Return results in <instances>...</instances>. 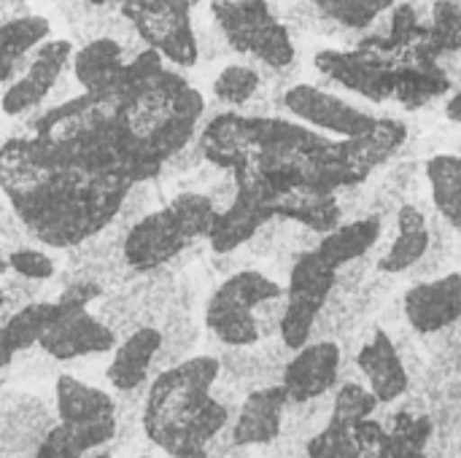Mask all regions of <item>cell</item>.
Wrapping results in <instances>:
<instances>
[{"label":"cell","mask_w":461,"mask_h":458,"mask_svg":"<svg viewBox=\"0 0 461 458\" xmlns=\"http://www.w3.org/2000/svg\"><path fill=\"white\" fill-rule=\"evenodd\" d=\"M357 367L362 370L370 394L378 400V405H392L400 397H405L411 378L405 370V362L394 346V340L384 332L375 329L373 340L362 346L357 354Z\"/></svg>","instance_id":"ac0fdd59"},{"label":"cell","mask_w":461,"mask_h":458,"mask_svg":"<svg viewBox=\"0 0 461 458\" xmlns=\"http://www.w3.org/2000/svg\"><path fill=\"white\" fill-rule=\"evenodd\" d=\"M70 59H73V43L68 38L43 40L27 59L24 70L5 86L0 97V111L5 116H22L38 108L57 86Z\"/></svg>","instance_id":"7c38bea8"},{"label":"cell","mask_w":461,"mask_h":458,"mask_svg":"<svg viewBox=\"0 0 461 458\" xmlns=\"http://www.w3.org/2000/svg\"><path fill=\"white\" fill-rule=\"evenodd\" d=\"M194 243V235L186 229L173 205H162L140 216L122 240V256L135 273H154L173 262L184 248Z\"/></svg>","instance_id":"30bf717a"},{"label":"cell","mask_w":461,"mask_h":458,"mask_svg":"<svg viewBox=\"0 0 461 458\" xmlns=\"http://www.w3.org/2000/svg\"><path fill=\"white\" fill-rule=\"evenodd\" d=\"M311 5L348 30H365L381 13L392 11L397 0H311Z\"/></svg>","instance_id":"4dcf8cb0"},{"label":"cell","mask_w":461,"mask_h":458,"mask_svg":"<svg viewBox=\"0 0 461 458\" xmlns=\"http://www.w3.org/2000/svg\"><path fill=\"white\" fill-rule=\"evenodd\" d=\"M340 362V348L332 340H311L305 348L294 351L284 364L278 381L289 405H308L332 391L338 386Z\"/></svg>","instance_id":"4fadbf2b"},{"label":"cell","mask_w":461,"mask_h":458,"mask_svg":"<svg viewBox=\"0 0 461 458\" xmlns=\"http://www.w3.org/2000/svg\"><path fill=\"white\" fill-rule=\"evenodd\" d=\"M408 140V127L400 119H378L375 127L359 138L340 140V165L348 186L365 184L381 165H386Z\"/></svg>","instance_id":"9a60e30c"},{"label":"cell","mask_w":461,"mask_h":458,"mask_svg":"<svg viewBox=\"0 0 461 458\" xmlns=\"http://www.w3.org/2000/svg\"><path fill=\"white\" fill-rule=\"evenodd\" d=\"M122 19L143 40V49L157 51L170 67L189 70L200 59V40L192 13L165 0H122Z\"/></svg>","instance_id":"9c48e42d"},{"label":"cell","mask_w":461,"mask_h":458,"mask_svg":"<svg viewBox=\"0 0 461 458\" xmlns=\"http://www.w3.org/2000/svg\"><path fill=\"white\" fill-rule=\"evenodd\" d=\"M51 302H27L0 324V370H8L16 354H24L41 343L51 321Z\"/></svg>","instance_id":"484cf974"},{"label":"cell","mask_w":461,"mask_h":458,"mask_svg":"<svg viewBox=\"0 0 461 458\" xmlns=\"http://www.w3.org/2000/svg\"><path fill=\"white\" fill-rule=\"evenodd\" d=\"M124 46L111 35H97L73 51L70 67L81 92H97L116 81L124 67Z\"/></svg>","instance_id":"603a6c76"},{"label":"cell","mask_w":461,"mask_h":458,"mask_svg":"<svg viewBox=\"0 0 461 458\" xmlns=\"http://www.w3.org/2000/svg\"><path fill=\"white\" fill-rule=\"evenodd\" d=\"M259 84H262V76H259L257 67L232 62V65H224L219 70L211 89H213V97L221 105L243 108V105H249L254 100V94L259 92Z\"/></svg>","instance_id":"f1b7e54d"},{"label":"cell","mask_w":461,"mask_h":458,"mask_svg":"<svg viewBox=\"0 0 461 458\" xmlns=\"http://www.w3.org/2000/svg\"><path fill=\"white\" fill-rule=\"evenodd\" d=\"M397 62L400 46L386 35H370L354 49H321L313 57L321 76L370 103H389L394 97Z\"/></svg>","instance_id":"52a82bcc"},{"label":"cell","mask_w":461,"mask_h":458,"mask_svg":"<svg viewBox=\"0 0 461 458\" xmlns=\"http://www.w3.org/2000/svg\"><path fill=\"white\" fill-rule=\"evenodd\" d=\"M408 324L419 335H438L461 321V273L416 283L402 297Z\"/></svg>","instance_id":"5bb4252c"},{"label":"cell","mask_w":461,"mask_h":458,"mask_svg":"<svg viewBox=\"0 0 461 458\" xmlns=\"http://www.w3.org/2000/svg\"><path fill=\"white\" fill-rule=\"evenodd\" d=\"M384 224L378 216H365L357 221H340L332 232L321 235L316 243V254L332 267V270H343L354 262H359L362 256L370 254V248L381 240Z\"/></svg>","instance_id":"44dd1931"},{"label":"cell","mask_w":461,"mask_h":458,"mask_svg":"<svg viewBox=\"0 0 461 458\" xmlns=\"http://www.w3.org/2000/svg\"><path fill=\"white\" fill-rule=\"evenodd\" d=\"M284 300V286L259 270H240L224 278L205 302V329L230 348L262 343L259 308Z\"/></svg>","instance_id":"277c9868"},{"label":"cell","mask_w":461,"mask_h":458,"mask_svg":"<svg viewBox=\"0 0 461 458\" xmlns=\"http://www.w3.org/2000/svg\"><path fill=\"white\" fill-rule=\"evenodd\" d=\"M165 3H170V5H176V8H181V11H194L203 0H165Z\"/></svg>","instance_id":"d590c367"},{"label":"cell","mask_w":461,"mask_h":458,"mask_svg":"<svg viewBox=\"0 0 461 458\" xmlns=\"http://www.w3.org/2000/svg\"><path fill=\"white\" fill-rule=\"evenodd\" d=\"M165 348V335L157 327H138L132 329L111 354L105 378L113 391L135 394L146 386L157 356Z\"/></svg>","instance_id":"e0dca14e"},{"label":"cell","mask_w":461,"mask_h":458,"mask_svg":"<svg viewBox=\"0 0 461 458\" xmlns=\"http://www.w3.org/2000/svg\"><path fill=\"white\" fill-rule=\"evenodd\" d=\"M49 35L51 24L41 13L11 16L0 24V86L11 84L27 54H32L43 40H49Z\"/></svg>","instance_id":"cb8c5ba5"},{"label":"cell","mask_w":461,"mask_h":458,"mask_svg":"<svg viewBox=\"0 0 461 458\" xmlns=\"http://www.w3.org/2000/svg\"><path fill=\"white\" fill-rule=\"evenodd\" d=\"M289 400L278 383L273 386H259L246 394L232 429L230 440L235 448H259L270 445L281 437L284 432V418H286Z\"/></svg>","instance_id":"2e32d148"},{"label":"cell","mask_w":461,"mask_h":458,"mask_svg":"<svg viewBox=\"0 0 461 458\" xmlns=\"http://www.w3.org/2000/svg\"><path fill=\"white\" fill-rule=\"evenodd\" d=\"M429 246H432V235L424 213L416 205H402L397 211V238L384 254V259L378 262V270L389 275L408 273L427 256Z\"/></svg>","instance_id":"d4e9b609"},{"label":"cell","mask_w":461,"mask_h":458,"mask_svg":"<svg viewBox=\"0 0 461 458\" xmlns=\"http://www.w3.org/2000/svg\"><path fill=\"white\" fill-rule=\"evenodd\" d=\"M89 5H95V8H103V5H108L111 0H86Z\"/></svg>","instance_id":"74e56055"},{"label":"cell","mask_w":461,"mask_h":458,"mask_svg":"<svg viewBox=\"0 0 461 458\" xmlns=\"http://www.w3.org/2000/svg\"><path fill=\"white\" fill-rule=\"evenodd\" d=\"M432 440V418L400 410L386 427V458H427Z\"/></svg>","instance_id":"83f0119b"},{"label":"cell","mask_w":461,"mask_h":458,"mask_svg":"<svg viewBox=\"0 0 461 458\" xmlns=\"http://www.w3.org/2000/svg\"><path fill=\"white\" fill-rule=\"evenodd\" d=\"M335 286H338V270H332L316 254V248L303 251L294 259L289 270V281L284 286V310L278 321V335L284 348L294 354L311 343L316 321L327 308V300L335 292Z\"/></svg>","instance_id":"ba28073f"},{"label":"cell","mask_w":461,"mask_h":458,"mask_svg":"<svg viewBox=\"0 0 461 458\" xmlns=\"http://www.w3.org/2000/svg\"><path fill=\"white\" fill-rule=\"evenodd\" d=\"M86 458H111V454L108 451H97V454H89Z\"/></svg>","instance_id":"f35d334b"},{"label":"cell","mask_w":461,"mask_h":458,"mask_svg":"<svg viewBox=\"0 0 461 458\" xmlns=\"http://www.w3.org/2000/svg\"><path fill=\"white\" fill-rule=\"evenodd\" d=\"M5 300H8V297H5V292H3V289H0V308H3V305H5Z\"/></svg>","instance_id":"ab89813d"},{"label":"cell","mask_w":461,"mask_h":458,"mask_svg":"<svg viewBox=\"0 0 461 458\" xmlns=\"http://www.w3.org/2000/svg\"><path fill=\"white\" fill-rule=\"evenodd\" d=\"M378 400L370 394L367 386L362 383H343L335 394V402H332V413H330V427H338V429H346L351 432L357 424L367 421V418H375V410H378Z\"/></svg>","instance_id":"f546056e"},{"label":"cell","mask_w":461,"mask_h":458,"mask_svg":"<svg viewBox=\"0 0 461 458\" xmlns=\"http://www.w3.org/2000/svg\"><path fill=\"white\" fill-rule=\"evenodd\" d=\"M135 458H151V456H135Z\"/></svg>","instance_id":"60d3db41"},{"label":"cell","mask_w":461,"mask_h":458,"mask_svg":"<svg viewBox=\"0 0 461 458\" xmlns=\"http://www.w3.org/2000/svg\"><path fill=\"white\" fill-rule=\"evenodd\" d=\"M305 456L308 458H362L351 432L338 429V427H324L321 432H316L308 445H305Z\"/></svg>","instance_id":"d6a6232c"},{"label":"cell","mask_w":461,"mask_h":458,"mask_svg":"<svg viewBox=\"0 0 461 458\" xmlns=\"http://www.w3.org/2000/svg\"><path fill=\"white\" fill-rule=\"evenodd\" d=\"M446 116H448V121L461 124V89L459 92H454L451 100L446 103Z\"/></svg>","instance_id":"e575fe53"},{"label":"cell","mask_w":461,"mask_h":458,"mask_svg":"<svg viewBox=\"0 0 461 458\" xmlns=\"http://www.w3.org/2000/svg\"><path fill=\"white\" fill-rule=\"evenodd\" d=\"M203 113V92L140 49L113 84L62 100L32 121L30 135L0 146V192L32 240L76 248L197 138Z\"/></svg>","instance_id":"6da1fadb"},{"label":"cell","mask_w":461,"mask_h":458,"mask_svg":"<svg viewBox=\"0 0 461 458\" xmlns=\"http://www.w3.org/2000/svg\"><path fill=\"white\" fill-rule=\"evenodd\" d=\"M54 405L62 424H92V421H108L116 416V400L89 386L73 375H59L54 383Z\"/></svg>","instance_id":"7402d4cb"},{"label":"cell","mask_w":461,"mask_h":458,"mask_svg":"<svg viewBox=\"0 0 461 458\" xmlns=\"http://www.w3.org/2000/svg\"><path fill=\"white\" fill-rule=\"evenodd\" d=\"M200 154L232 175V192L276 208L300 189L338 194V140L281 116L224 111L197 132Z\"/></svg>","instance_id":"7a4b0ae2"},{"label":"cell","mask_w":461,"mask_h":458,"mask_svg":"<svg viewBox=\"0 0 461 458\" xmlns=\"http://www.w3.org/2000/svg\"><path fill=\"white\" fill-rule=\"evenodd\" d=\"M103 297L97 281H76L51 302V321L41 335L38 348L57 362H76L84 356L113 354L116 332L89 313V302Z\"/></svg>","instance_id":"5b68a950"},{"label":"cell","mask_w":461,"mask_h":458,"mask_svg":"<svg viewBox=\"0 0 461 458\" xmlns=\"http://www.w3.org/2000/svg\"><path fill=\"white\" fill-rule=\"evenodd\" d=\"M119 429V418L92 421V424H57L51 427L35 448L32 458H86L103 451Z\"/></svg>","instance_id":"ffe728a7"},{"label":"cell","mask_w":461,"mask_h":458,"mask_svg":"<svg viewBox=\"0 0 461 458\" xmlns=\"http://www.w3.org/2000/svg\"><path fill=\"white\" fill-rule=\"evenodd\" d=\"M8 273V256L3 254V248H0V275H5Z\"/></svg>","instance_id":"8d00e7d4"},{"label":"cell","mask_w":461,"mask_h":458,"mask_svg":"<svg viewBox=\"0 0 461 458\" xmlns=\"http://www.w3.org/2000/svg\"><path fill=\"white\" fill-rule=\"evenodd\" d=\"M211 13L232 51L254 57L273 70L294 62L297 49L292 32L267 0H213Z\"/></svg>","instance_id":"8992f818"},{"label":"cell","mask_w":461,"mask_h":458,"mask_svg":"<svg viewBox=\"0 0 461 458\" xmlns=\"http://www.w3.org/2000/svg\"><path fill=\"white\" fill-rule=\"evenodd\" d=\"M270 221H273V216L265 205H259L257 200H251L246 194L232 192V200L227 202V208L216 211V219H213L205 240L213 254L230 256L240 246L251 243Z\"/></svg>","instance_id":"d6986e66"},{"label":"cell","mask_w":461,"mask_h":458,"mask_svg":"<svg viewBox=\"0 0 461 458\" xmlns=\"http://www.w3.org/2000/svg\"><path fill=\"white\" fill-rule=\"evenodd\" d=\"M221 362L200 354L162 370L146 389L143 435L170 458H211V443L227 429L230 410L213 397Z\"/></svg>","instance_id":"3957f363"},{"label":"cell","mask_w":461,"mask_h":458,"mask_svg":"<svg viewBox=\"0 0 461 458\" xmlns=\"http://www.w3.org/2000/svg\"><path fill=\"white\" fill-rule=\"evenodd\" d=\"M427 181L432 189V202L438 213L461 229V157L459 154H435L427 162Z\"/></svg>","instance_id":"4316f807"},{"label":"cell","mask_w":461,"mask_h":458,"mask_svg":"<svg viewBox=\"0 0 461 458\" xmlns=\"http://www.w3.org/2000/svg\"><path fill=\"white\" fill-rule=\"evenodd\" d=\"M429 43L438 54L461 51V5L456 0H435L432 19L427 24Z\"/></svg>","instance_id":"1f68e13d"},{"label":"cell","mask_w":461,"mask_h":458,"mask_svg":"<svg viewBox=\"0 0 461 458\" xmlns=\"http://www.w3.org/2000/svg\"><path fill=\"white\" fill-rule=\"evenodd\" d=\"M284 108L305 127L321 132V135H335L338 140L359 138L370 132L378 121V116L346 103L343 97L313 86V84H294L284 94Z\"/></svg>","instance_id":"8fae6325"},{"label":"cell","mask_w":461,"mask_h":458,"mask_svg":"<svg viewBox=\"0 0 461 458\" xmlns=\"http://www.w3.org/2000/svg\"><path fill=\"white\" fill-rule=\"evenodd\" d=\"M8 270L24 281H51L57 275V265L41 248H16L8 254Z\"/></svg>","instance_id":"836d02e7"}]
</instances>
